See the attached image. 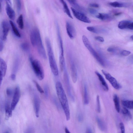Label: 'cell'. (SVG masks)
I'll return each mask as SVG.
<instances>
[{"label": "cell", "mask_w": 133, "mask_h": 133, "mask_svg": "<svg viewBox=\"0 0 133 133\" xmlns=\"http://www.w3.org/2000/svg\"><path fill=\"white\" fill-rule=\"evenodd\" d=\"M56 92L58 99L64 111L66 120L70 118V112L68 99L61 83L57 82L56 84Z\"/></svg>", "instance_id": "6da1fadb"}, {"label": "cell", "mask_w": 133, "mask_h": 133, "mask_svg": "<svg viewBox=\"0 0 133 133\" xmlns=\"http://www.w3.org/2000/svg\"><path fill=\"white\" fill-rule=\"evenodd\" d=\"M45 42L47 48L49 63L51 71L55 76L58 75V70L49 39L46 37Z\"/></svg>", "instance_id": "7a4b0ae2"}, {"label": "cell", "mask_w": 133, "mask_h": 133, "mask_svg": "<svg viewBox=\"0 0 133 133\" xmlns=\"http://www.w3.org/2000/svg\"><path fill=\"white\" fill-rule=\"evenodd\" d=\"M29 60L36 76L39 80H42L44 78V74L41 63L38 60L34 59L31 56L29 57Z\"/></svg>", "instance_id": "3957f363"}, {"label": "cell", "mask_w": 133, "mask_h": 133, "mask_svg": "<svg viewBox=\"0 0 133 133\" xmlns=\"http://www.w3.org/2000/svg\"><path fill=\"white\" fill-rule=\"evenodd\" d=\"M56 29L58 39L60 50V55L59 56V63L61 70L63 71L65 68V63L64 56V49L63 42L61 36L60 29L58 23H56Z\"/></svg>", "instance_id": "277c9868"}, {"label": "cell", "mask_w": 133, "mask_h": 133, "mask_svg": "<svg viewBox=\"0 0 133 133\" xmlns=\"http://www.w3.org/2000/svg\"><path fill=\"white\" fill-rule=\"evenodd\" d=\"M82 39L84 45L94 58L101 65L104 66L105 64L103 59L93 48L87 37L83 35Z\"/></svg>", "instance_id": "5b68a950"}, {"label": "cell", "mask_w": 133, "mask_h": 133, "mask_svg": "<svg viewBox=\"0 0 133 133\" xmlns=\"http://www.w3.org/2000/svg\"><path fill=\"white\" fill-rule=\"evenodd\" d=\"M68 58L71 77L72 82L75 83L77 80V70L73 57L70 52L68 53Z\"/></svg>", "instance_id": "8992f818"}, {"label": "cell", "mask_w": 133, "mask_h": 133, "mask_svg": "<svg viewBox=\"0 0 133 133\" xmlns=\"http://www.w3.org/2000/svg\"><path fill=\"white\" fill-rule=\"evenodd\" d=\"M63 80L65 87L68 96L72 102H74L75 98L73 95L70 85L69 77L66 68L63 71Z\"/></svg>", "instance_id": "52a82bcc"}, {"label": "cell", "mask_w": 133, "mask_h": 133, "mask_svg": "<svg viewBox=\"0 0 133 133\" xmlns=\"http://www.w3.org/2000/svg\"><path fill=\"white\" fill-rule=\"evenodd\" d=\"M102 71L106 78L109 81L114 88L117 90L121 89L122 88L121 85L114 77L112 76L108 72L104 70H102Z\"/></svg>", "instance_id": "ba28073f"}, {"label": "cell", "mask_w": 133, "mask_h": 133, "mask_svg": "<svg viewBox=\"0 0 133 133\" xmlns=\"http://www.w3.org/2000/svg\"><path fill=\"white\" fill-rule=\"evenodd\" d=\"M71 9L74 15L77 19L85 23L91 22L90 19L81 11L72 7H71Z\"/></svg>", "instance_id": "9c48e42d"}, {"label": "cell", "mask_w": 133, "mask_h": 133, "mask_svg": "<svg viewBox=\"0 0 133 133\" xmlns=\"http://www.w3.org/2000/svg\"><path fill=\"white\" fill-rule=\"evenodd\" d=\"M35 46L37 48L38 52L40 56L44 59H46V52L43 44L41 35L38 36L36 41Z\"/></svg>", "instance_id": "30bf717a"}, {"label": "cell", "mask_w": 133, "mask_h": 133, "mask_svg": "<svg viewBox=\"0 0 133 133\" xmlns=\"http://www.w3.org/2000/svg\"><path fill=\"white\" fill-rule=\"evenodd\" d=\"M2 31L0 34L1 39L3 41H5L7 38L10 26L8 23L6 21H4L2 23Z\"/></svg>", "instance_id": "8fae6325"}, {"label": "cell", "mask_w": 133, "mask_h": 133, "mask_svg": "<svg viewBox=\"0 0 133 133\" xmlns=\"http://www.w3.org/2000/svg\"><path fill=\"white\" fill-rule=\"evenodd\" d=\"M20 96V90L19 86H17L15 90L11 102V107L12 110H14L18 102Z\"/></svg>", "instance_id": "7c38bea8"}, {"label": "cell", "mask_w": 133, "mask_h": 133, "mask_svg": "<svg viewBox=\"0 0 133 133\" xmlns=\"http://www.w3.org/2000/svg\"><path fill=\"white\" fill-rule=\"evenodd\" d=\"M66 28L67 34L71 39L74 38L76 35L75 29L72 24L70 22L67 21L66 23Z\"/></svg>", "instance_id": "4fadbf2b"}, {"label": "cell", "mask_w": 133, "mask_h": 133, "mask_svg": "<svg viewBox=\"0 0 133 133\" xmlns=\"http://www.w3.org/2000/svg\"><path fill=\"white\" fill-rule=\"evenodd\" d=\"M33 104L35 115L37 117L39 116L40 106V101L38 95L36 93L34 94L33 98Z\"/></svg>", "instance_id": "5bb4252c"}, {"label": "cell", "mask_w": 133, "mask_h": 133, "mask_svg": "<svg viewBox=\"0 0 133 133\" xmlns=\"http://www.w3.org/2000/svg\"><path fill=\"white\" fill-rule=\"evenodd\" d=\"M118 26L119 28L121 29H128L132 30L133 29V23L129 21L123 20L119 22Z\"/></svg>", "instance_id": "9a60e30c"}, {"label": "cell", "mask_w": 133, "mask_h": 133, "mask_svg": "<svg viewBox=\"0 0 133 133\" xmlns=\"http://www.w3.org/2000/svg\"><path fill=\"white\" fill-rule=\"evenodd\" d=\"M40 34L39 30L37 28H34L31 31L30 35V39L31 43L33 46L35 47L36 40Z\"/></svg>", "instance_id": "2e32d148"}, {"label": "cell", "mask_w": 133, "mask_h": 133, "mask_svg": "<svg viewBox=\"0 0 133 133\" xmlns=\"http://www.w3.org/2000/svg\"><path fill=\"white\" fill-rule=\"evenodd\" d=\"M95 73L98 77L103 90L106 91H108L109 87L103 76L97 71H95Z\"/></svg>", "instance_id": "e0dca14e"}, {"label": "cell", "mask_w": 133, "mask_h": 133, "mask_svg": "<svg viewBox=\"0 0 133 133\" xmlns=\"http://www.w3.org/2000/svg\"><path fill=\"white\" fill-rule=\"evenodd\" d=\"M6 4L5 8L6 14L9 18L13 20L15 17V12L11 8V5L8 4Z\"/></svg>", "instance_id": "ac0fdd59"}, {"label": "cell", "mask_w": 133, "mask_h": 133, "mask_svg": "<svg viewBox=\"0 0 133 133\" xmlns=\"http://www.w3.org/2000/svg\"><path fill=\"white\" fill-rule=\"evenodd\" d=\"M96 17L104 21H109L112 20V17L109 14L102 13H99Z\"/></svg>", "instance_id": "d6986e66"}, {"label": "cell", "mask_w": 133, "mask_h": 133, "mask_svg": "<svg viewBox=\"0 0 133 133\" xmlns=\"http://www.w3.org/2000/svg\"><path fill=\"white\" fill-rule=\"evenodd\" d=\"M7 69V65L5 62L0 57V73H1L3 77L5 75Z\"/></svg>", "instance_id": "ffe728a7"}, {"label": "cell", "mask_w": 133, "mask_h": 133, "mask_svg": "<svg viewBox=\"0 0 133 133\" xmlns=\"http://www.w3.org/2000/svg\"><path fill=\"white\" fill-rule=\"evenodd\" d=\"M5 119L8 120L12 116V110L11 106L8 102L6 103L5 105Z\"/></svg>", "instance_id": "44dd1931"}, {"label": "cell", "mask_w": 133, "mask_h": 133, "mask_svg": "<svg viewBox=\"0 0 133 133\" xmlns=\"http://www.w3.org/2000/svg\"><path fill=\"white\" fill-rule=\"evenodd\" d=\"M87 29L89 31L96 34L104 33L106 31V30L103 28L94 26H88L87 27Z\"/></svg>", "instance_id": "7402d4cb"}, {"label": "cell", "mask_w": 133, "mask_h": 133, "mask_svg": "<svg viewBox=\"0 0 133 133\" xmlns=\"http://www.w3.org/2000/svg\"><path fill=\"white\" fill-rule=\"evenodd\" d=\"M62 3L64 11L66 14L70 18H73L71 14L70 10L67 5V4L64 0H59Z\"/></svg>", "instance_id": "603a6c76"}, {"label": "cell", "mask_w": 133, "mask_h": 133, "mask_svg": "<svg viewBox=\"0 0 133 133\" xmlns=\"http://www.w3.org/2000/svg\"><path fill=\"white\" fill-rule=\"evenodd\" d=\"M96 119L98 127L99 129L102 131H105L106 127L104 122L98 117H97Z\"/></svg>", "instance_id": "cb8c5ba5"}, {"label": "cell", "mask_w": 133, "mask_h": 133, "mask_svg": "<svg viewBox=\"0 0 133 133\" xmlns=\"http://www.w3.org/2000/svg\"><path fill=\"white\" fill-rule=\"evenodd\" d=\"M113 100L114 103L116 111L119 112L120 111V106L119 99L117 95L115 94L113 96Z\"/></svg>", "instance_id": "d4e9b609"}, {"label": "cell", "mask_w": 133, "mask_h": 133, "mask_svg": "<svg viewBox=\"0 0 133 133\" xmlns=\"http://www.w3.org/2000/svg\"><path fill=\"white\" fill-rule=\"evenodd\" d=\"M107 51L109 52L112 53L116 55L121 54L122 51L120 49L115 47H110L108 48Z\"/></svg>", "instance_id": "484cf974"}, {"label": "cell", "mask_w": 133, "mask_h": 133, "mask_svg": "<svg viewBox=\"0 0 133 133\" xmlns=\"http://www.w3.org/2000/svg\"><path fill=\"white\" fill-rule=\"evenodd\" d=\"M132 100H123L122 101V104L126 107L130 109H133Z\"/></svg>", "instance_id": "4316f807"}, {"label": "cell", "mask_w": 133, "mask_h": 133, "mask_svg": "<svg viewBox=\"0 0 133 133\" xmlns=\"http://www.w3.org/2000/svg\"><path fill=\"white\" fill-rule=\"evenodd\" d=\"M84 102L85 105L88 104L89 103L88 90L87 85L85 84L84 86Z\"/></svg>", "instance_id": "83f0119b"}, {"label": "cell", "mask_w": 133, "mask_h": 133, "mask_svg": "<svg viewBox=\"0 0 133 133\" xmlns=\"http://www.w3.org/2000/svg\"><path fill=\"white\" fill-rule=\"evenodd\" d=\"M10 23L15 35L17 37H20V34L14 23L11 21H10Z\"/></svg>", "instance_id": "f1b7e54d"}, {"label": "cell", "mask_w": 133, "mask_h": 133, "mask_svg": "<svg viewBox=\"0 0 133 133\" xmlns=\"http://www.w3.org/2000/svg\"><path fill=\"white\" fill-rule=\"evenodd\" d=\"M17 23L19 28L21 29H23L24 28V22L23 16L22 14H21L18 17L17 20Z\"/></svg>", "instance_id": "f546056e"}, {"label": "cell", "mask_w": 133, "mask_h": 133, "mask_svg": "<svg viewBox=\"0 0 133 133\" xmlns=\"http://www.w3.org/2000/svg\"><path fill=\"white\" fill-rule=\"evenodd\" d=\"M111 6L115 8H121L125 6V4L117 1L112 2L109 3Z\"/></svg>", "instance_id": "4dcf8cb0"}, {"label": "cell", "mask_w": 133, "mask_h": 133, "mask_svg": "<svg viewBox=\"0 0 133 133\" xmlns=\"http://www.w3.org/2000/svg\"><path fill=\"white\" fill-rule=\"evenodd\" d=\"M122 114L125 116L127 117L130 119H131L132 116L130 112L125 108H123L122 110Z\"/></svg>", "instance_id": "1f68e13d"}, {"label": "cell", "mask_w": 133, "mask_h": 133, "mask_svg": "<svg viewBox=\"0 0 133 133\" xmlns=\"http://www.w3.org/2000/svg\"><path fill=\"white\" fill-rule=\"evenodd\" d=\"M21 48L24 51H27L30 49L29 45L27 43H22L21 45Z\"/></svg>", "instance_id": "d6a6232c"}, {"label": "cell", "mask_w": 133, "mask_h": 133, "mask_svg": "<svg viewBox=\"0 0 133 133\" xmlns=\"http://www.w3.org/2000/svg\"><path fill=\"white\" fill-rule=\"evenodd\" d=\"M96 109L97 112L100 113L101 112V108L99 97L98 95L96 97Z\"/></svg>", "instance_id": "836d02e7"}, {"label": "cell", "mask_w": 133, "mask_h": 133, "mask_svg": "<svg viewBox=\"0 0 133 133\" xmlns=\"http://www.w3.org/2000/svg\"><path fill=\"white\" fill-rule=\"evenodd\" d=\"M33 81L34 83L35 84L38 91L41 94L44 93V90L39 84L35 80H33Z\"/></svg>", "instance_id": "e575fe53"}, {"label": "cell", "mask_w": 133, "mask_h": 133, "mask_svg": "<svg viewBox=\"0 0 133 133\" xmlns=\"http://www.w3.org/2000/svg\"><path fill=\"white\" fill-rule=\"evenodd\" d=\"M69 3L74 6L75 7L77 8L78 9H80L81 8L77 3L76 0H67Z\"/></svg>", "instance_id": "d590c367"}, {"label": "cell", "mask_w": 133, "mask_h": 133, "mask_svg": "<svg viewBox=\"0 0 133 133\" xmlns=\"http://www.w3.org/2000/svg\"><path fill=\"white\" fill-rule=\"evenodd\" d=\"M44 95L46 98H48L49 96L48 87L47 85H44Z\"/></svg>", "instance_id": "8d00e7d4"}, {"label": "cell", "mask_w": 133, "mask_h": 133, "mask_svg": "<svg viewBox=\"0 0 133 133\" xmlns=\"http://www.w3.org/2000/svg\"><path fill=\"white\" fill-rule=\"evenodd\" d=\"M17 8L18 11L20 10L21 8V2L20 0H15Z\"/></svg>", "instance_id": "74e56055"}, {"label": "cell", "mask_w": 133, "mask_h": 133, "mask_svg": "<svg viewBox=\"0 0 133 133\" xmlns=\"http://www.w3.org/2000/svg\"><path fill=\"white\" fill-rule=\"evenodd\" d=\"M131 52L127 50H123L121 51V55L124 56H127L129 55Z\"/></svg>", "instance_id": "f35d334b"}, {"label": "cell", "mask_w": 133, "mask_h": 133, "mask_svg": "<svg viewBox=\"0 0 133 133\" xmlns=\"http://www.w3.org/2000/svg\"><path fill=\"white\" fill-rule=\"evenodd\" d=\"M119 125L121 132L122 133H125V129L124 123L122 122H120Z\"/></svg>", "instance_id": "ab89813d"}, {"label": "cell", "mask_w": 133, "mask_h": 133, "mask_svg": "<svg viewBox=\"0 0 133 133\" xmlns=\"http://www.w3.org/2000/svg\"><path fill=\"white\" fill-rule=\"evenodd\" d=\"M95 39L96 40L101 42H103L104 41V38L100 36H95Z\"/></svg>", "instance_id": "60d3db41"}, {"label": "cell", "mask_w": 133, "mask_h": 133, "mask_svg": "<svg viewBox=\"0 0 133 133\" xmlns=\"http://www.w3.org/2000/svg\"><path fill=\"white\" fill-rule=\"evenodd\" d=\"M12 90L9 88H7L6 89V93L7 95L9 96H10L12 94Z\"/></svg>", "instance_id": "b9f144b4"}, {"label": "cell", "mask_w": 133, "mask_h": 133, "mask_svg": "<svg viewBox=\"0 0 133 133\" xmlns=\"http://www.w3.org/2000/svg\"><path fill=\"white\" fill-rule=\"evenodd\" d=\"M88 10L90 13L91 14L95 15L97 13V11L95 9L89 8Z\"/></svg>", "instance_id": "7bdbcfd3"}, {"label": "cell", "mask_w": 133, "mask_h": 133, "mask_svg": "<svg viewBox=\"0 0 133 133\" xmlns=\"http://www.w3.org/2000/svg\"><path fill=\"white\" fill-rule=\"evenodd\" d=\"M54 102L57 108L59 109H60V107L59 105V104L57 101L56 99L54 97L53 99Z\"/></svg>", "instance_id": "ee69618b"}, {"label": "cell", "mask_w": 133, "mask_h": 133, "mask_svg": "<svg viewBox=\"0 0 133 133\" xmlns=\"http://www.w3.org/2000/svg\"><path fill=\"white\" fill-rule=\"evenodd\" d=\"M89 5L92 7L97 8L99 7V5L98 4L95 3H91L89 4Z\"/></svg>", "instance_id": "f6af8a7d"}, {"label": "cell", "mask_w": 133, "mask_h": 133, "mask_svg": "<svg viewBox=\"0 0 133 133\" xmlns=\"http://www.w3.org/2000/svg\"><path fill=\"white\" fill-rule=\"evenodd\" d=\"M128 61L130 63L132 64L133 63V56L132 55L129 57L128 59Z\"/></svg>", "instance_id": "bcb514c9"}, {"label": "cell", "mask_w": 133, "mask_h": 133, "mask_svg": "<svg viewBox=\"0 0 133 133\" xmlns=\"http://www.w3.org/2000/svg\"><path fill=\"white\" fill-rule=\"evenodd\" d=\"M34 130L32 128L30 127L26 131V133H32L34 132Z\"/></svg>", "instance_id": "7dc6e473"}, {"label": "cell", "mask_w": 133, "mask_h": 133, "mask_svg": "<svg viewBox=\"0 0 133 133\" xmlns=\"http://www.w3.org/2000/svg\"><path fill=\"white\" fill-rule=\"evenodd\" d=\"M78 120L79 122H81L83 121V117L82 115L81 114H79L78 116Z\"/></svg>", "instance_id": "c3c4849f"}, {"label": "cell", "mask_w": 133, "mask_h": 133, "mask_svg": "<svg viewBox=\"0 0 133 133\" xmlns=\"http://www.w3.org/2000/svg\"><path fill=\"white\" fill-rule=\"evenodd\" d=\"M4 45L3 42L0 41V51H2Z\"/></svg>", "instance_id": "681fc988"}, {"label": "cell", "mask_w": 133, "mask_h": 133, "mask_svg": "<svg viewBox=\"0 0 133 133\" xmlns=\"http://www.w3.org/2000/svg\"><path fill=\"white\" fill-rule=\"evenodd\" d=\"M92 129L90 127H88L86 129V133H92Z\"/></svg>", "instance_id": "f907efd6"}, {"label": "cell", "mask_w": 133, "mask_h": 133, "mask_svg": "<svg viewBox=\"0 0 133 133\" xmlns=\"http://www.w3.org/2000/svg\"><path fill=\"white\" fill-rule=\"evenodd\" d=\"M11 78L13 80H15L16 78L15 75L14 74H12L11 76Z\"/></svg>", "instance_id": "816d5d0a"}, {"label": "cell", "mask_w": 133, "mask_h": 133, "mask_svg": "<svg viewBox=\"0 0 133 133\" xmlns=\"http://www.w3.org/2000/svg\"><path fill=\"white\" fill-rule=\"evenodd\" d=\"M3 77L2 74L0 73V87L1 84Z\"/></svg>", "instance_id": "f5cc1de1"}, {"label": "cell", "mask_w": 133, "mask_h": 133, "mask_svg": "<svg viewBox=\"0 0 133 133\" xmlns=\"http://www.w3.org/2000/svg\"><path fill=\"white\" fill-rule=\"evenodd\" d=\"M6 2V4H9L10 5H11V0H5Z\"/></svg>", "instance_id": "db71d44e"}, {"label": "cell", "mask_w": 133, "mask_h": 133, "mask_svg": "<svg viewBox=\"0 0 133 133\" xmlns=\"http://www.w3.org/2000/svg\"><path fill=\"white\" fill-rule=\"evenodd\" d=\"M64 130L65 132L66 133H70V131H69V130H68V129L67 127H65L64 129Z\"/></svg>", "instance_id": "11a10c76"}, {"label": "cell", "mask_w": 133, "mask_h": 133, "mask_svg": "<svg viewBox=\"0 0 133 133\" xmlns=\"http://www.w3.org/2000/svg\"><path fill=\"white\" fill-rule=\"evenodd\" d=\"M121 14V12H118L117 13H116L115 14V15L116 16H117L119 15H120Z\"/></svg>", "instance_id": "9f6ffc18"}, {"label": "cell", "mask_w": 133, "mask_h": 133, "mask_svg": "<svg viewBox=\"0 0 133 133\" xmlns=\"http://www.w3.org/2000/svg\"><path fill=\"white\" fill-rule=\"evenodd\" d=\"M1 0H0V12H1L2 11V5L1 3Z\"/></svg>", "instance_id": "6f0895ef"}, {"label": "cell", "mask_w": 133, "mask_h": 133, "mask_svg": "<svg viewBox=\"0 0 133 133\" xmlns=\"http://www.w3.org/2000/svg\"><path fill=\"white\" fill-rule=\"evenodd\" d=\"M133 35H132L131 36H130V39H131V40H132H132H133Z\"/></svg>", "instance_id": "680465c9"}]
</instances>
